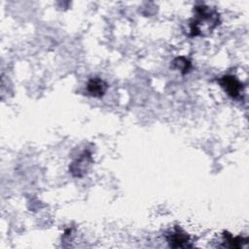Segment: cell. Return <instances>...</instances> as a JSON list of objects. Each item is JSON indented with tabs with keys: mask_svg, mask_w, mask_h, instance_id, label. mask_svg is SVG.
<instances>
[{
	"mask_svg": "<svg viewBox=\"0 0 249 249\" xmlns=\"http://www.w3.org/2000/svg\"><path fill=\"white\" fill-rule=\"evenodd\" d=\"M223 237L225 245L230 248H240L247 243V238L242 236H233L229 231H224Z\"/></svg>",
	"mask_w": 249,
	"mask_h": 249,
	"instance_id": "8992f818",
	"label": "cell"
},
{
	"mask_svg": "<svg viewBox=\"0 0 249 249\" xmlns=\"http://www.w3.org/2000/svg\"><path fill=\"white\" fill-rule=\"evenodd\" d=\"M166 240L169 246L173 248H189L193 246L190 235L179 226H175L166 234Z\"/></svg>",
	"mask_w": 249,
	"mask_h": 249,
	"instance_id": "277c9868",
	"label": "cell"
},
{
	"mask_svg": "<svg viewBox=\"0 0 249 249\" xmlns=\"http://www.w3.org/2000/svg\"><path fill=\"white\" fill-rule=\"evenodd\" d=\"M172 67L179 70L181 74L184 75L191 70L192 63L185 56H178L172 60Z\"/></svg>",
	"mask_w": 249,
	"mask_h": 249,
	"instance_id": "52a82bcc",
	"label": "cell"
},
{
	"mask_svg": "<svg viewBox=\"0 0 249 249\" xmlns=\"http://www.w3.org/2000/svg\"><path fill=\"white\" fill-rule=\"evenodd\" d=\"M219 85L231 98H239L243 91L242 83L232 75H224L218 79Z\"/></svg>",
	"mask_w": 249,
	"mask_h": 249,
	"instance_id": "3957f363",
	"label": "cell"
},
{
	"mask_svg": "<svg viewBox=\"0 0 249 249\" xmlns=\"http://www.w3.org/2000/svg\"><path fill=\"white\" fill-rule=\"evenodd\" d=\"M93 163L92 155L89 150L83 151L69 165V172L73 177L83 178Z\"/></svg>",
	"mask_w": 249,
	"mask_h": 249,
	"instance_id": "7a4b0ae2",
	"label": "cell"
},
{
	"mask_svg": "<svg viewBox=\"0 0 249 249\" xmlns=\"http://www.w3.org/2000/svg\"><path fill=\"white\" fill-rule=\"evenodd\" d=\"M108 89V84L99 77L90 78L87 83V91L90 96L101 97L105 94Z\"/></svg>",
	"mask_w": 249,
	"mask_h": 249,
	"instance_id": "5b68a950",
	"label": "cell"
},
{
	"mask_svg": "<svg viewBox=\"0 0 249 249\" xmlns=\"http://www.w3.org/2000/svg\"><path fill=\"white\" fill-rule=\"evenodd\" d=\"M220 24V15L216 9L206 5L195 7V16L190 21L189 34L192 37L206 36Z\"/></svg>",
	"mask_w": 249,
	"mask_h": 249,
	"instance_id": "6da1fadb",
	"label": "cell"
}]
</instances>
